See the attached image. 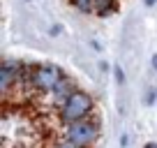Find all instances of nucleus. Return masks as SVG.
I'll use <instances>...</instances> for the list:
<instances>
[{
	"label": "nucleus",
	"instance_id": "f257e3e1",
	"mask_svg": "<svg viewBox=\"0 0 157 148\" xmlns=\"http://www.w3.org/2000/svg\"><path fill=\"white\" fill-rule=\"evenodd\" d=\"M23 79H25V86H28V88L46 95L65 79V74H63V69L56 67V65L42 63V65H25Z\"/></svg>",
	"mask_w": 157,
	"mask_h": 148
},
{
	"label": "nucleus",
	"instance_id": "f03ea898",
	"mask_svg": "<svg viewBox=\"0 0 157 148\" xmlns=\"http://www.w3.org/2000/svg\"><path fill=\"white\" fill-rule=\"evenodd\" d=\"M95 111V99L90 93L86 90H74L67 99L63 102V107L58 109V116L65 125L67 123H74V120H83V118H90Z\"/></svg>",
	"mask_w": 157,
	"mask_h": 148
},
{
	"label": "nucleus",
	"instance_id": "7ed1b4c3",
	"mask_svg": "<svg viewBox=\"0 0 157 148\" xmlns=\"http://www.w3.org/2000/svg\"><path fill=\"white\" fill-rule=\"evenodd\" d=\"M63 137L69 139V141H74L81 148H93L95 141H97V137H99V123L95 118H83V120L67 123Z\"/></svg>",
	"mask_w": 157,
	"mask_h": 148
},
{
	"label": "nucleus",
	"instance_id": "20e7f679",
	"mask_svg": "<svg viewBox=\"0 0 157 148\" xmlns=\"http://www.w3.org/2000/svg\"><path fill=\"white\" fill-rule=\"evenodd\" d=\"M23 69H25V65L21 60H12V58L2 60V65H0V90L5 95H10L14 84H25Z\"/></svg>",
	"mask_w": 157,
	"mask_h": 148
},
{
	"label": "nucleus",
	"instance_id": "39448f33",
	"mask_svg": "<svg viewBox=\"0 0 157 148\" xmlns=\"http://www.w3.org/2000/svg\"><path fill=\"white\" fill-rule=\"evenodd\" d=\"M74 90H76V88H74V84L67 79V76H65V79L60 81V84L56 86V88L51 90V93H46V95H49V97H51V102H53L56 107L60 109V107H63V102H65V99H67L69 95L74 93Z\"/></svg>",
	"mask_w": 157,
	"mask_h": 148
},
{
	"label": "nucleus",
	"instance_id": "423d86ee",
	"mask_svg": "<svg viewBox=\"0 0 157 148\" xmlns=\"http://www.w3.org/2000/svg\"><path fill=\"white\" fill-rule=\"evenodd\" d=\"M93 2H95V14L97 16H109L111 12L118 10L116 0H93Z\"/></svg>",
	"mask_w": 157,
	"mask_h": 148
},
{
	"label": "nucleus",
	"instance_id": "0eeeda50",
	"mask_svg": "<svg viewBox=\"0 0 157 148\" xmlns=\"http://www.w3.org/2000/svg\"><path fill=\"white\" fill-rule=\"evenodd\" d=\"M74 7H76L78 12H83V14H90V12H95V2L93 0H69Z\"/></svg>",
	"mask_w": 157,
	"mask_h": 148
},
{
	"label": "nucleus",
	"instance_id": "6e6552de",
	"mask_svg": "<svg viewBox=\"0 0 157 148\" xmlns=\"http://www.w3.org/2000/svg\"><path fill=\"white\" fill-rule=\"evenodd\" d=\"M113 74H116V81H118V84H125V72H123V67H120V65H116V67H113Z\"/></svg>",
	"mask_w": 157,
	"mask_h": 148
},
{
	"label": "nucleus",
	"instance_id": "1a4fd4ad",
	"mask_svg": "<svg viewBox=\"0 0 157 148\" xmlns=\"http://www.w3.org/2000/svg\"><path fill=\"white\" fill-rule=\"evenodd\" d=\"M56 148H81V146H76L74 141H69V139H65V137H63V141L56 143Z\"/></svg>",
	"mask_w": 157,
	"mask_h": 148
},
{
	"label": "nucleus",
	"instance_id": "9d476101",
	"mask_svg": "<svg viewBox=\"0 0 157 148\" xmlns=\"http://www.w3.org/2000/svg\"><path fill=\"white\" fill-rule=\"evenodd\" d=\"M155 99H157V93H155V90H148V95H146V104H152Z\"/></svg>",
	"mask_w": 157,
	"mask_h": 148
},
{
	"label": "nucleus",
	"instance_id": "9b49d317",
	"mask_svg": "<svg viewBox=\"0 0 157 148\" xmlns=\"http://www.w3.org/2000/svg\"><path fill=\"white\" fill-rule=\"evenodd\" d=\"M127 141H129V137H127V134H123V139H120V146L127 148Z\"/></svg>",
	"mask_w": 157,
	"mask_h": 148
},
{
	"label": "nucleus",
	"instance_id": "f8f14e48",
	"mask_svg": "<svg viewBox=\"0 0 157 148\" xmlns=\"http://www.w3.org/2000/svg\"><path fill=\"white\" fill-rule=\"evenodd\" d=\"M143 2H146V7H155L157 5V0H143Z\"/></svg>",
	"mask_w": 157,
	"mask_h": 148
},
{
	"label": "nucleus",
	"instance_id": "ddd939ff",
	"mask_svg": "<svg viewBox=\"0 0 157 148\" xmlns=\"http://www.w3.org/2000/svg\"><path fill=\"white\" fill-rule=\"evenodd\" d=\"M60 30H63V28H60V25H53V28H51V35H58Z\"/></svg>",
	"mask_w": 157,
	"mask_h": 148
},
{
	"label": "nucleus",
	"instance_id": "4468645a",
	"mask_svg": "<svg viewBox=\"0 0 157 148\" xmlns=\"http://www.w3.org/2000/svg\"><path fill=\"white\" fill-rule=\"evenodd\" d=\"M152 67H155V69H157V53H155V56H152Z\"/></svg>",
	"mask_w": 157,
	"mask_h": 148
},
{
	"label": "nucleus",
	"instance_id": "2eb2a0df",
	"mask_svg": "<svg viewBox=\"0 0 157 148\" xmlns=\"http://www.w3.org/2000/svg\"><path fill=\"white\" fill-rule=\"evenodd\" d=\"M143 148H157V143H146Z\"/></svg>",
	"mask_w": 157,
	"mask_h": 148
}]
</instances>
